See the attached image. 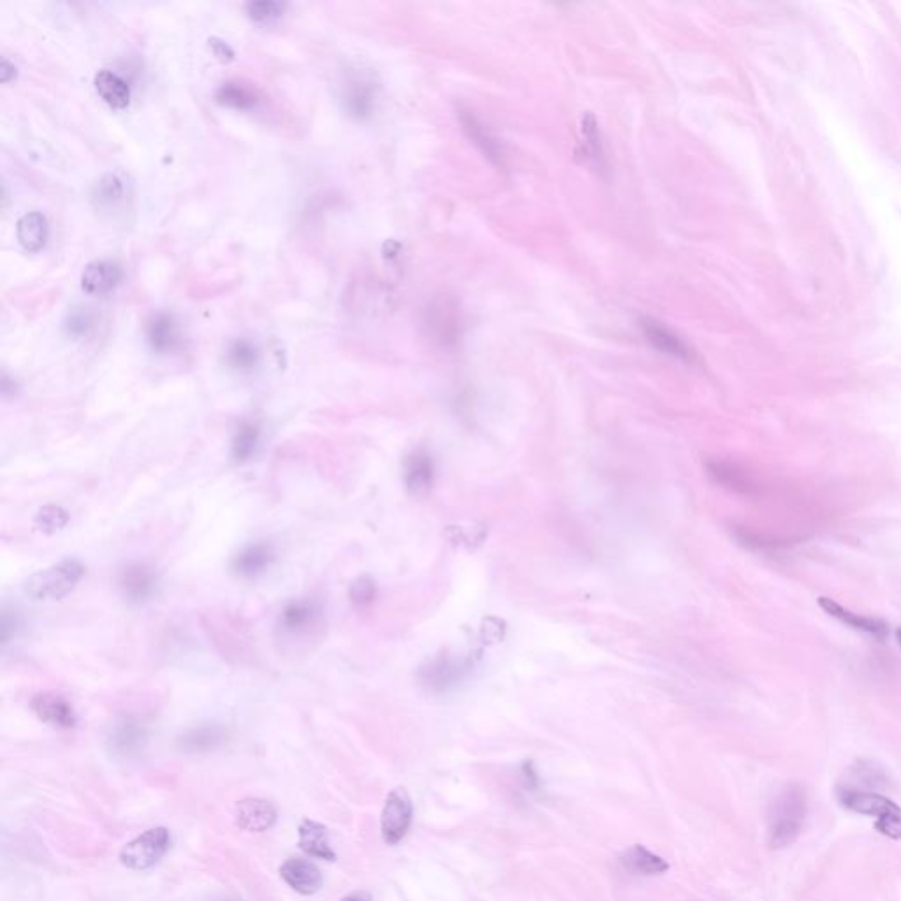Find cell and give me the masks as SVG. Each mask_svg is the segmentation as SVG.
Segmentation results:
<instances>
[{
  "label": "cell",
  "instance_id": "obj_36",
  "mask_svg": "<svg viewBox=\"0 0 901 901\" xmlns=\"http://www.w3.org/2000/svg\"><path fill=\"white\" fill-rule=\"evenodd\" d=\"M16 628H18V618L16 616H9V611H4V616H2V645H7L9 639L16 634Z\"/></svg>",
  "mask_w": 901,
  "mask_h": 901
},
{
  "label": "cell",
  "instance_id": "obj_35",
  "mask_svg": "<svg viewBox=\"0 0 901 901\" xmlns=\"http://www.w3.org/2000/svg\"><path fill=\"white\" fill-rule=\"evenodd\" d=\"M521 778H523L525 787H526L528 791H541V778H539V775H537V769H536L534 763H530V761H525V763H523V766H521Z\"/></svg>",
  "mask_w": 901,
  "mask_h": 901
},
{
  "label": "cell",
  "instance_id": "obj_23",
  "mask_svg": "<svg viewBox=\"0 0 901 901\" xmlns=\"http://www.w3.org/2000/svg\"><path fill=\"white\" fill-rule=\"evenodd\" d=\"M94 85H95L97 94L103 97V101L106 105H110L111 108L122 110L129 105V101H131L129 85L110 69L99 71L94 78Z\"/></svg>",
  "mask_w": 901,
  "mask_h": 901
},
{
  "label": "cell",
  "instance_id": "obj_30",
  "mask_svg": "<svg viewBox=\"0 0 901 901\" xmlns=\"http://www.w3.org/2000/svg\"><path fill=\"white\" fill-rule=\"evenodd\" d=\"M69 523V515L58 506H45L35 515V525L45 534H55Z\"/></svg>",
  "mask_w": 901,
  "mask_h": 901
},
{
  "label": "cell",
  "instance_id": "obj_37",
  "mask_svg": "<svg viewBox=\"0 0 901 901\" xmlns=\"http://www.w3.org/2000/svg\"><path fill=\"white\" fill-rule=\"evenodd\" d=\"M210 46L214 48V52H215V55L219 56L222 62H229V60H233V56H235V52L231 50V46H229L227 43H224V41H220V39H217V37H212V39H210Z\"/></svg>",
  "mask_w": 901,
  "mask_h": 901
},
{
  "label": "cell",
  "instance_id": "obj_41",
  "mask_svg": "<svg viewBox=\"0 0 901 901\" xmlns=\"http://www.w3.org/2000/svg\"><path fill=\"white\" fill-rule=\"evenodd\" d=\"M220 901H238V900H220Z\"/></svg>",
  "mask_w": 901,
  "mask_h": 901
},
{
  "label": "cell",
  "instance_id": "obj_3",
  "mask_svg": "<svg viewBox=\"0 0 901 901\" xmlns=\"http://www.w3.org/2000/svg\"><path fill=\"white\" fill-rule=\"evenodd\" d=\"M85 576L82 562L65 558L55 566H50L27 579L25 590L35 601H60L69 596Z\"/></svg>",
  "mask_w": 901,
  "mask_h": 901
},
{
  "label": "cell",
  "instance_id": "obj_7",
  "mask_svg": "<svg viewBox=\"0 0 901 901\" xmlns=\"http://www.w3.org/2000/svg\"><path fill=\"white\" fill-rule=\"evenodd\" d=\"M150 733L136 716H122L111 726L106 745L111 754L120 759L137 757L148 745Z\"/></svg>",
  "mask_w": 901,
  "mask_h": 901
},
{
  "label": "cell",
  "instance_id": "obj_18",
  "mask_svg": "<svg viewBox=\"0 0 901 901\" xmlns=\"http://www.w3.org/2000/svg\"><path fill=\"white\" fill-rule=\"evenodd\" d=\"M434 460L426 451L419 449L410 453L404 465V477L412 496H423L430 492L434 485Z\"/></svg>",
  "mask_w": 901,
  "mask_h": 901
},
{
  "label": "cell",
  "instance_id": "obj_8",
  "mask_svg": "<svg viewBox=\"0 0 901 901\" xmlns=\"http://www.w3.org/2000/svg\"><path fill=\"white\" fill-rule=\"evenodd\" d=\"M836 797H838L840 805L846 806V810H852V812L861 814V816L876 817V822L901 812L900 806L893 799H889L887 796H882L880 792L857 791V789H850L846 786H838Z\"/></svg>",
  "mask_w": 901,
  "mask_h": 901
},
{
  "label": "cell",
  "instance_id": "obj_9",
  "mask_svg": "<svg viewBox=\"0 0 901 901\" xmlns=\"http://www.w3.org/2000/svg\"><path fill=\"white\" fill-rule=\"evenodd\" d=\"M159 577L146 564H129L118 576V588L124 599L131 604L150 601L157 592Z\"/></svg>",
  "mask_w": 901,
  "mask_h": 901
},
{
  "label": "cell",
  "instance_id": "obj_6",
  "mask_svg": "<svg viewBox=\"0 0 901 901\" xmlns=\"http://www.w3.org/2000/svg\"><path fill=\"white\" fill-rule=\"evenodd\" d=\"M414 806L409 792L396 787L387 794L381 814V835L385 846H398L409 833Z\"/></svg>",
  "mask_w": 901,
  "mask_h": 901
},
{
  "label": "cell",
  "instance_id": "obj_26",
  "mask_svg": "<svg viewBox=\"0 0 901 901\" xmlns=\"http://www.w3.org/2000/svg\"><path fill=\"white\" fill-rule=\"evenodd\" d=\"M217 103L235 110H252L257 105V94L240 82L222 83L215 94Z\"/></svg>",
  "mask_w": 901,
  "mask_h": 901
},
{
  "label": "cell",
  "instance_id": "obj_31",
  "mask_svg": "<svg viewBox=\"0 0 901 901\" xmlns=\"http://www.w3.org/2000/svg\"><path fill=\"white\" fill-rule=\"evenodd\" d=\"M122 194H124L122 182L115 175H106L97 182L94 189V201H97L101 208H106L115 205L122 197Z\"/></svg>",
  "mask_w": 901,
  "mask_h": 901
},
{
  "label": "cell",
  "instance_id": "obj_15",
  "mask_svg": "<svg viewBox=\"0 0 901 901\" xmlns=\"http://www.w3.org/2000/svg\"><path fill=\"white\" fill-rule=\"evenodd\" d=\"M641 328H643L646 340L662 355H671V357H676L682 361L694 359L692 349L683 342L682 336H678L673 329L664 326L656 319H643Z\"/></svg>",
  "mask_w": 901,
  "mask_h": 901
},
{
  "label": "cell",
  "instance_id": "obj_25",
  "mask_svg": "<svg viewBox=\"0 0 901 901\" xmlns=\"http://www.w3.org/2000/svg\"><path fill=\"white\" fill-rule=\"evenodd\" d=\"M261 444V428L254 421H244L235 432V437L231 442V455L235 462L245 464L257 455Z\"/></svg>",
  "mask_w": 901,
  "mask_h": 901
},
{
  "label": "cell",
  "instance_id": "obj_24",
  "mask_svg": "<svg viewBox=\"0 0 901 901\" xmlns=\"http://www.w3.org/2000/svg\"><path fill=\"white\" fill-rule=\"evenodd\" d=\"M18 242L27 252L41 250L48 240V220L39 212H28L16 224Z\"/></svg>",
  "mask_w": 901,
  "mask_h": 901
},
{
  "label": "cell",
  "instance_id": "obj_1",
  "mask_svg": "<svg viewBox=\"0 0 901 901\" xmlns=\"http://www.w3.org/2000/svg\"><path fill=\"white\" fill-rule=\"evenodd\" d=\"M808 816V797L801 786H786L775 796L767 812V836L775 848L789 846L799 838Z\"/></svg>",
  "mask_w": 901,
  "mask_h": 901
},
{
  "label": "cell",
  "instance_id": "obj_39",
  "mask_svg": "<svg viewBox=\"0 0 901 901\" xmlns=\"http://www.w3.org/2000/svg\"><path fill=\"white\" fill-rule=\"evenodd\" d=\"M340 901H374V898L368 891H355V893L344 896Z\"/></svg>",
  "mask_w": 901,
  "mask_h": 901
},
{
  "label": "cell",
  "instance_id": "obj_11",
  "mask_svg": "<svg viewBox=\"0 0 901 901\" xmlns=\"http://www.w3.org/2000/svg\"><path fill=\"white\" fill-rule=\"evenodd\" d=\"M276 808L274 803L261 797H245L235 806L236 826L248 833H265L272 829L276 822Z\"/></svg>",
  "mask_w": 901,
  "mask_h": 901
},
{
  "label": "cell",
  "instance_id": "obj_29",
  "mask_svg": "<svg viewBox=\"0 0 901 901\" xmlns=\"http://www.w3.org/2000/svg\"><path fill=\"white\" fill-rule=\"evenodd\" d=\"M581 133H583V145H585V157L588 161L599 163L602 159L601 136H599L597 122L592 115L583 116Z\"/></svg>",
  "mask_w": 901,
  "mask_h": 901
},
{
  "label": "cell",
  "instance_id": "obj_10",
  "mask_svg": "<svg viewBox=\"0 0 901 901\" xmlns=\"http://www.w3.org/2000/svg\"><path fill=\"white\" fill-rule=\"evenodd\" d=\"M30 710L34 711V715L41 722L62 731L75 729L78 724L76 711L71 706V703L54 692H43L34 696L30 701Z\"/></svg>",
  "mask_w": 901,
  "mask_h": 901
},
{
  "label": "cell",
  "instance_id": "obj_22",
  "mask_svg": "<svg viewBox=\"0 0 901 901\" xmlns=\"http://www.w3.org/2000/svg\"><path fill=\"white\" fill-rule=\"evenodd\" d=\"M819 606L829 616L836 618L838 622L846 624L848 627L861 630V632H866V634L874 636L876 639H884L887 636V626L882 620L870 618V616H861L857 613H852V611H848L844 606H840L838 602H835L833 599H829V597H820Z\"/></svg>",
  "mask_w": 901,
  "mask_h": 901
},
{
  "label": "cell",
  "instance_id": "obj_16",
  "mask_svg": "<svg viewBox=\"0 0 901 901\" xmlns=\"http://www.w3.org/2000/svg\"><path fill=\"white\" fill-rule=\"evenodd\" d=\"M460 122L465 135L488 157L493 165H504V148L492 131L474 115V111L460 110Z\"/></svg>",
  "mask_w": 901,
  "mask_h": 901
},
{
  "label": "cell",
  "instance_id": "obj_5",
  "mask_svg": "<svg viewBox=\"0 0 901 901\" xmlns=\"http://www.w3.org/2000/svg\"><path fill=\"white\" fill-rule=\"evenodd\" d=\"M472 667L474 662L468 656H438L421 666L417 678L426 690L442 694L465 682Z\"/></svg>",
  "mask_w": 901,
  "mask_h": 901
},
{
  "label": "cell",
  "instance_id": "obj_4",
  "mask_svg": "<svg viewBox=\"0 0 901 901\" xmlns=\"http://www.w3.org/2000/svg\"><path fill=\"white\" fill-rule=\"evenodd\" d=\"M171 846V833L165 827H152L120 850V863L133 872L154 868Z\"/></svg>",
  "mask_w": 901,
  "mask_h": 901
},
{
  "label": "cell",
  "instance_id": "obj_12",
  "mask_svg": "<svg viewBox=\"0 0 901 901\" xmlns=\"http://www.w3.org/2000/svg\"><path fill=\"white\" fill-rule=\"evenodd\" d=\"M282 880L296 893L303 896L315 895L323 887V874L321 870L306 859L289 857L278 870Z\"/></svg>",
  "mask_w": 901,
  "mask_h": 901
},
{
  "label": "cell",
  "instance_id": "obj_21",
  "mask_svg": "<svg viewBox=\"0 0 901 901\" xmlns=\"http://www.w3.org/2000/svg\"><path fill=\"white\" fill-rule=\"evenodd\" d=\"M146 340L159 355L173 353L180 344V331L173 315L165 312L152 315L146 323Z\"/></svg>",
  "mask_w": 901,
  "mask_h": 901
},
{
  "label": "cell",
  "instance_id": "obj_20",
  "mask_svg": "<svg viewBox=\"0 0 901 901\" xmlns=\"http://www.w3.org/2000/svg\"><path fill=\"white\" fill-rule=\"evenodd\" d=\"M620 866L632 875H643V876H656V875L669 872V863L660 857L656 852L648 850L646 846H632L627 850L622 852L620 856Z\"/></svg>",
  "mask_w": 901,
  "mask_h": 901
},
{
  "label": "cell",
  "instance_id": "obj_38",
  "mask_svg": "<svg viewBox=\"0 0 901 901\" xmlns=\"http://www.w3.org/2000/svg\"><path fill=\"white\" fill-rule=\"evenodd\" d=\"M15 75H16V67L13 64H9L7 58H2V64H0V78H2V82H9L11 78H15Z\"/></svg>",
  "mask_w": 901,
  "mask_h": 901
},
{
  "label": "cell",
  "instance_id": "obj_2",
  "mask_svg": "<svg viewBox=\"0 0 901 901\" xmlns=\"http://www.w3.org/2000/svg\"><path fill=\"white\" fill-rule=\"evenodd\" d=\"M325 628V607L317 599L303 597L289 601L276 620V634L285 643L314 641Z\"/></svg>",
  "mask_w": 901,
  "mask_h": 901
},
{
  "label": "cell",
  "instance_id": "obj_40",
  "mask_svg": "<svg viewBox=\"0 0 901 901\" xmlns=\"http://www.w3.org/2000/svg\"><path fill=\"white\" fill-rule=\"evenodd\" d=\"M896 637H898V641H900V645H901V628H898V630H896Z\"/></svg>",
  "mask_w": 901,
  "mask_h": 901
},
{
  "label": "cell",
  "instance_id": "obj_19",
  "mask_svg": "<svg viewBox=\"0 0 901 901\" xmlns=\"http://www.w3.org/2000/svg\"><path fill=\"white\" fill-rule=\"evenodd\" d=\"M298 844L300 848L308 854L310 857L323 859V861H335L336 854L329 842L328 829L321 822L315 820L303 819L298 826Z\"/></svg>",
  "mask_w": 901,
  "mask_h": 901
},
{
  "label": "cell",
  "instance_id": "obj_34",
  "mask_svg": "<svg viewBox=\"0 0 901 901\" xmlns=\"http://www.w3.org/2000/svg\"><path fill=\"white\" fill-rule=\"evenodd\" d=\"M92 326H94V319L86 308H78V310L71 312L67 317V323H65L67 333L73 336L86 335Z\"/></svg>",
  "mask_w": 901,
  "mask_h": 901
},
{
  "label": "cell",
  "instance_id": "obj_32",
  "mask_svg": "<svg viewBox=\"0 0 901 901\" xmlns=\"http://www.w3.org/2000/svg\"><path fill=\"white\" fill-rule=\"evenodd\" d=\"M245 9L248 18L257 22V24H272L276 18H280V15L284 13V5L280 2H274V0L248 2Z\"/></svg>",
  "mask_w": 901,
  "mask_h": 901
},
{
  "label": "cell",
  "instance_id": "obj_17",
  "mask_svg": "<svg viewBox=\"0 0 901 901\" xmlns=\"http://www.w3.org/2000/svg\"><path fill=\"white\" fill-rule=\"evenodd\" d=\"M122 275V266L115 261H92L83 270V291L94 296L106 295L120 284Z\"/></svg>",
  "mask_w": 901,
  "mask_h": 901
},
{
  "label": "cell",
  "instance_id": "obj_14",
  "mask_svg": "<svg viewBox=\"0 0 901 901\" xmlns=\"http://www.w3.org/2000/svg\"><path fill=\"white\" fill-rule=\"evenodd\" d=\"M225 741V727L219 724H203L184 731L176 739V746L185 754H208L219 750Z\"/></svg>",
  "mask_w": 901,
  "mask_h": 901
},
{
  "label": "cell",
  "instance_id": "obj_33",
  "mask_svg": "<svg viewBox=\"0 0 901 901\" xmlns=\"http://www.w3.org/2000/svg\"><path fill=\"white\" fill-rule=\"evenodd\" d=\"M377 596V586L375 581L370 576H361L353 581L349 588V599L355 607H366L375 601Z\"/></svg>",
  "mask_w": 901,
  "mask_h": 901
},
{
  "label": "cell",
  "instance_id": "obj_27",
  "mask_svg": "<svg viewBox=\"0 0 901 901\" xmlns=\"http://www.w3.org/2000/svg\"><path fill=\"white\" fill-rule=\"evenodd\" d=\"M259 349L254 342L246 340V338H238L235 342L229 344L227 347V353H225V359H227V365L236 370V372H252L255 370V366L259 365Z\"/></svg>",
  "mask_w": 901,
  "mask_h": 901
},
{
  "label": "cell",
  "instance_id": "obj_13",
  "mask_svg": "<svg viewBox=\"0 0 901 901\" xmlns=\"http://www.w3.org/2000/svg\"><path fill=\"white\" fill-rule=\"evenodd\" d=\"M275 560V547L266 543H252L233 558V573L244 579H255L266 573Z\"/></svg>",
  "mask_w": 901,
  "mask_h": 901
},
{
  "label": "cell",
  "instance_id": "obj_28",
  "mask_svg": "<svg viewBox=\"0 0 901 901\" xmlns=\"http://www.w3.org/2000/svg\"><path fill=\"white\" fill-rule=\"evenodd\" d=\"M345 103L349 111L355 116H366L370 115L374 106V90L370 83L355 82L349 86V92L345 95Z\"/></svg>",
  "mask_w": 901,
  "mask_h": 901
}]
</instances>
